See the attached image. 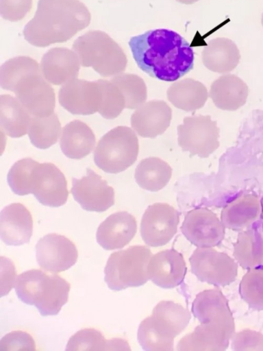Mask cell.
<instances>
[{"label":"cell","instance_id":"52a82bcc","mask_svg":"<svg viewBox=\"0 0 263 351\" xmlns=\"http://www.w3.org/2000/svg\"><path fill=\"white\" fill-rule=\"evenodd\" d=\"M138 152L139 143L134 130L127 126H116L97 143L94 160L104 172L116 174L133 165Z\"/></svg>","mask_w":263,"mask_h":351},{"label":"cell","instance_id":"7c38bea8","mask_svg":"<svg viewBox=\"0 0 263 351\" xmlns=\"http://www.w3.org/2000/svg\"><path fill=\"white\" fill-rule=\"evenodd\" d=\"M31 191L40 204L49 207H60L68 197L64 173L51 162L36 164L32 173Z\"/></svg>","mask_w":263,"mask_h":351},{"label":"cell","instance_id":"8992f818","mask_svg":"<svg viewBox=\"0 0 263 351\" xmlns=\"http://www.w3.org/2000/svg\"><path fill=\"white\" fill-rule=\"evenodd\" d=\"M152 256L145 245H132L113 252L104 269L105 282L114 291L145 285L149 280L148 265Z\"/></svg>","mask_w":263,"mask_h":351},{"label":"cell","instance_id":"5b68a950","mask_svg":"<svg viewBox=\"0 0 263 351\" xmlns=\"http://www.w3.org/2000/svg\"><path fill=\"white\" fill-rule=\"evenodd\" d=\"M73 49L82 66L92 67L102 77L118 75L127 67V58L122 48L100 30H90L79 36Z\"/></svg>","mask_w":263,"mask_h":351},{"label":"cell","instance_id":"7bdbcfd3","mask_svg":"<svg viewBox=\"0 0 263 351\" xmlns=\"http://www.w3.org/2000/svg\"><path fill=\"white\" fill-rule=\"evenodd\" d=\"M261 23H262V25L263 26V13H262V15Z\"/></svg>","mask_w":263,"mask_h":351},{"label":"cell","instance_id":"e575fe53","mask_svg":"<svg viewBox=\"0 0 263 351\" xmlns=\"http://www.w3.org/2000/svg\"><path fill=\"white\" fill-rule=\"evenodd\" d=\"M242 298L252 308L263 310V268L248 269L239 285Z\"/></svg>","mask_w":263,"mask_h":351},{"label":"cell","instance_id":"f1b7e54d","mask_svg":"<svg viewBox=\"0 0 263 351\" xmlns=\"http://www.w3.org/2000/svg\"><path fill=\"white\" fill-rule=\"evenodd\" d=\"M32 114L19 100L10 95L0 97V127L5 134L20 138L28 133Z\"/></svg>","mask_w":263,"mask_h":351},{"label":"cell","instance_id":"83f0119b","mask_svg":"<svg viewBox=\"0 0 263 351\" xmlns=\"http://www.w3.org/2000/svg\"><path fill=\"white\" fill-rule=\"evenodd\" d=\"M166 97L177 108L184 111H195L205 105L208 98V92L201 82L185 78L172 84L167 89Z\"/></svg>","mask_w":263,"mask_h":351},{"label":"cell","instance_id":"8fae6325","mask_svg":"<svg viewBox=\"0 0 263 351\" xmlns=\"http://www.w3.org/2000/svg\"><path fill=\"white\" fill-rule=\"evenodd\" d=\"M178 211L167 203L149 205L142 217L140 234L145 243L151 247L166 245L177 232Z\"/></svg>","mask_w":263,"mask_h":351},{"label":"cell","instance_id":"f35d334b","mask_svg":"<svg viewBox=\"0 0 263 351\" xmlns=\"http://www.w3.org/2000/svg\"><path fill=\"white\" fill-rule=\"evenodd\" d=\"M234 350L263 351V334L251 329H244L232 337Z\"/></svg>","mask_w":263,"mask_h":351},{"label":"cell","instance_id":"b9f144b4","mask_svg":"<svg viewBox=\"0 0 263 351\" xmlns=\"http://www.w3.org/2000/svg\"><path fill=\"white\" fill-rule=\"evenodd\" d=\"M176 1L177 2L183 3V4L190 5V4L197 2L199 0H176Z\"/></svg>","mask_w":263,"mask_h":351},{"label":"cell","instance_id":"9c48e42d","mask_svg":"<svg viewBox=\"0 0 263 351\" xmlns=\"http://www.w3.org/2000/svg\"><path fill=\"white\" fill-rule=\"evenodd\" d=\"M177 129L179 146L191 156L208 158L220 145L217 123L209 115L184 117Z\"/></svg>","mask_w":263,"mask_h":351},{"label":"cell","instance_id":"74e56055","mask_svg":"<svg viewBox=\"0 0 263 351\" xmlns=\"http://www.w3.org/2000/svg\"><path fill=\"white\" fill-rule=\"evenodd\" d=\"M36 350L34 338L27 332L14 330L3 337L0 341V351Z\"/></svg>","mask_w":263,"mask_h":351},{"label":"cell","instance_id":"d590c367","mask_svg":"<svg viewBox=\"0 0 263 351\" xmlns=\"http://www.w3.org/2000/svg\"><path fill=\"white\" fill-rule=\"evenodd\" d=\"M37 162L30 158H25L16 162L9 170L7 180L11 190L18 195L32 193L31 178Z\"/></svg>","mask_w":263,"mask_h":351},{"label":"cell","instance_id":"e0dca14e","mask_svg":"<svg viewBox=\"0 0 263 351\" xmlns=\"http://www.w3.org/2000/svg\"><path fill=\"white\" fill-rule=\"evenodd\" d=\"M234 329L212 322H200L192 332L177 343L179 351H223L234 335Z\"/></svg>","mask_w":263,"mask_h":351},{"label":"cell","instance_id":"4fadbf2b","mask_svg":"<svg viewBox=\"0 0 263 351\" xmlns=\"http://www.w3.org/2000/svg\"><path fill=\"white\" fill-rule=\"evenodd\" d=\"M225 226L217 215L206 208H197L185 216L181 230L197 247H212L224 239Z\"/></svg>","mask_w":263,"mask_h":351},{"label":"cell","instance_id":"6da1fadb","mask_svg":"<svg viewBox=\"0 0 263 351\" xmlns=\"http://www.w3.org/2000/svg\"><path fill=\"white\" fill-rule=\"evenodd\" d=\"M129 46L138 66L162 81H175L194 66V52L189 43L171 29H151L132 36Z\"/></svg>","mask_w":263,"mask_h":351},{"label":"cell","instance_id":"9a60e30c","mask_svg":"<svg viewBox=\"0 0 263 351\" xmlns=\"http://www.w3.org/2000/svg\"><path fill=\"white\" fill-rule=\"evenodd\" d=\"M74 199L87 211L101 213L114 204V191L106 180L90 169L86 176L73 179Z\"/></svg>","mask_w":263,"mask_h":351},{"label":"cell","instance_id":"f546056e","mask_svg":"<svg viewBox=\"0 0 263 351\" xmlns=\"http://www.w3.org/2000/svg\"><path fill=\"white\" fill-rule=\"evenodd\" d=\"M233 255L245 269L263 265V232L255 228L240 232L234 245Z\"/></svg>","mask_w":263,"mask_h":351},{"label":"cell","instance_id":"ab89813d","mask_svg":"<svg viewBox=\"0 0 263 351\" xmlns=\"http://www.w3.org/2000/svg\"><path fill=\"white\" fill-rule=\"evenodd\" d=\"M32 5V0H1V15L5 20L18 21L25 17Z\"/></svg>","mask_w":263,"mask_h":351},{"label":"cell","instance_id":"1f68e13d","mask_svg":"<svg viewBox=\"0 0 263 351\" xmlns=\"http://www.w3.org/2000/svg\"><path fill=\"white\" fill-rule=\"evenodd\" d=\"M130 350L127 341L122 338L106 339L95 328H84L70 337L66 350Z\"/></svg>","mask_w":263,"mask_h":351},{"label":"cell","instance_id":"d4e9b609","mask_svg":"<svg viewBox=\"0 0 263 351\" xmlns=\"http://www.w3.org/2000/svg\"><path fill=\"white\" fill-rule=\"evenodd\" d=\"M261 213L262 204L259 197L253 194H243L224 206L221 220L229 229L242 230L255 222Z\"/></svg>","mask_w":263,"mask_h":351},{"label":"cell","instance_id":"cb8c5ba5","mask_svg":"<svg viewBox=\"0 0 263 351\" xmlns=\"http://www.w3.org/2000/svg\"><path fill=\"white\" fill-rule=\"evenodd\" d=\"M249 95L247 84L239 77L225 74L211 84L209 95L214 105L223 110L234 111L244 106Z\"/></svg>","mask_w":263,"mask_h":351},{"label":"cell","instance_id":"44dd1931","mask_svg":"<svg viewBox=\"0 0 263 351\" xmlns=\"http://www.w3.org/2000/svg\"><path fill=\"white\" fill-rule=\"evenodd\" d=\"M137 231L136 218L127 211H118L108 216L99 226L96 239L106 250L119 249L127 245Z\"/></svg>","mask_w":263,"mask_h":351},{"label":"cell","instance_id":"8d00e7d4","mask_svg":"<svg viewBox=\"0 0 263 351\" xmlns=\"http://www.w3.org/2000/svg\"><path fill=\"white\" fill-rule=\"evenodd\" d=\"M101 90L102 99L98 112L106 119L116 118L125 108V100L117 86L111 81L97 80Z\"/></svg>","mask_w":263,"mask_h":351},{"label":"cell","instance_id":"60d3db41","mask_svg":"<svg viewBox=\"0 0 263 351\" xmlns=\"http://www.w3.org/2000/svg\"><path fill=\"white\" fill-rule=\"evenodd\" d=\"M5 263L1 258V262L3 263L5 269H4L2 266L1 267V272L5 273L1 274V297L7 295L10 291L12 289L13 287H14L15 283V276H16V271L14 265L12 261L7 258H4Z\"/></svg>","mask_w":263,"mask_h":351},{"label":"cell","instance_id":"2e32d148","mask_svg":"<svg viewBox=\"0 0 263 351\" xmlns=\"http://www.w3.org/2000/svg\"><path fill=\"white\" fill-rule=\"evenodd\" d=\"M102 99L97 80L91 82L74 79L58 91L60 104L73 114L90 115L99 111Z\"/></svg>","mask_w":263,"mask_h":351},{"label":"cell","instance_id":"277c9868","mask_svg":"<svg viewBox=\"0 0 263 351\" xmlns=\"http://www.w3.org/2000/svg\"><path fill=\"white\" fill-rule=\"evenodd\" d=\"M15 292L24 303L34 305L42 316L57 315L68 302L71 285L55 273L30 269L21 274Z\"/></svg>","mask_w":263,"mask_h":351},{"label":"cell","instance_id":"5bb4252c","mask_svg":"<svg viewBox=\"0 0 263 351\" xmlns=\"http://www.w3.org/2000/svg\"><path fill=\"white\" fill-rule=\"evenodd\" d=\"M36 258L45 271L60 273L75 264L78 251L74 243L65 236L49 233L38 241Z\"/></svg>","mask_w":263,"mask_h":351},{"label":"cell","instance_id":"d6a6232c","mask_svg":"<svg viewBox=\"0 0 263 351\" xmlns=\"http://www.w3.org/2000/svg\"><path fill=\"white\" fill-rule=\"evenodd\" d=\"M61 124L55 113L47 117H32L28 135L32 144L38 149H47L57 143Z\"/></svg>","mask_w":263,"mask_h":351},{"label":"cell","instance_id":"ba28073f","mask_svg":"<svg viewBox=\"0 0 263 351\" xmlns=\"http://www.w3.org/2000/svg\"><path fill=\"white\" fill-rule=\"evenodd\" d=\"M12 92L33 116L47 117L55 106V95L35 61L16 81Z\"/></svg>","mask_w":263,"mask_h":351},{"label":"cell","instance_id":"7402d4cb","mask_svg":"<svg viewBox=\"0 0 263 351\" xmlns=\"http://www.w3.org/2000/svg\"><path fill=\"white\" fill-rule=\"evenodd\" d=\"M80 62L75 51L66 47H54L42 57L40 69L51 84L62 85L77 78Z\"/></svg>","mask_w":263,"mask_h":351},{"label":"cell","instance_id":"836d02e7","mask_svg":"<svg viewBox=\"0 0 263 351\" xmlns=\"http://www.w3.org/2000/svg\"><path fill=\"white\" fill-rule=\"evenodd\" d=\"M111 82L118 87L125 100V108L136 109L146 101L147 88L145 81L138 75L132 73L119 74Z\"/></svg>","mask_w":263,"mask_h":351},{"label":"cell","instance_id":"7a4b0ae2","mask_svg":"<svg viewBox=\"0 0 263 351\" xmlns=\"http://www.w3.org/2000/svg\"><path fill=\"white\" fill-rule=\"evenodd\" d=\"M90 21L88 9L79 0H39L34 16L23 33L32 45L46 47L70 40Z\"/></svg>","mask_w":263,"mask_h":351},{"label":"cell","instance_id":"3957f363","mask_svg":"<svg viewBox=\"0 0 263 351\" xmlns=\"http://www.w3.org/2000/svg\"><path fill=\"white\" fill-rule=\"evenodd\" d=\"M190 317V313L182 305L160 301L138 326L137 338L140 346L147 351L173 350L175 338L188 326Z\"/></svg>","mask_w":263,"mask_h":351},{"label":"cell","instance_id":"ffe728a7","mask_svg":"<svg viewBox=\"0 0 263 351\" xmlns=\"http://www.w3.org/2000/svg\"><path fill=\"white\" fill-rule=\"evenodd\" d=\"M33 232V219L29 210L21 203L4 207L0 214V236L8 245L29 243Z\"/></svg>","mask_w":263,"mask_h":351},{"label":"cell","instance_id":"603a6c76","mask_svg":"<svg viewBox=\"0 0 263 351\" xmlns=\"http://www.w3.org/2000/svg\"><path fill=\"white\" fill-rule=\"evenodd\" d=\"M192 313L199 322H216L235 329L228 301L218 289H206L199 293L192 302Z\"/></svg>","mask_w":263,"mask_h":351},{"label":"cell","instance_id":"4316f807","mask_svg":"<svg viewBox=\"0 0 263 351\" xmlns=\"http://www.w3.org/2000/svg\"><path fill=\"white\" fill-rule=\"evenodd\" d=\"M240 59V51L236 43L227 38H216L210 40L202 51L201 60L209 70L218 73L233 71Z\"/></svg>","mask_w":263,"mask_h":351},{"label":"cell","instance_id":"30bf717a","mask_svg":"<svg viewBox=\"0 0 263 351\" xmlns=\"http://www.w3.org/2000/svg\"><path fill=\"white\" fill-rule=\"evenodd\" d=\"M192 273L201 281L225 287L238 275V263L212 247H197L189 258Z\"/></svg>","mask_w":263,"mask_h":351},{"label":"cell","instance_id":"4dcf8cb0","mask_svg":"<svg viewBox=\"0 0 263 351\" xmlns=\"http://www.w3.org/2000/svg\"><path fill=\"white\" fill-rule=\"evenodd\" d=\"M171 176V166L157 157L142 159L136 167L134 174L138 185L151 192L162 189L168 183Z\"/></svg>","mask_w":263,"mask_h":351},{"label":"cell","instance_id":"484cf974","mask_svg":"<svg viewBox=\"0 0 263 351\" xmlns=\"http://www.w3.org/2000/svg\"><path fill=\"white\" fill-rule=\"evenodd\" d=\"M95 142L91 128L80 120H73L62 128L60 146L66 157L82 159L91 153Z\"/></svg>","mask_w":263,"mask_h":351},{"label":"cell","instance_id":"d6986e66","mask_svg":"<svg viewBox=\"0 0 263 351\" xmlns=\"http://www.w3.org/2000/svg\"><path fill=\"white\" fill-rule=\"evenodd\" d=\"M186 270L183 255L174 249L162 250L152 255L148 265L149 280L165 289L179 285Z\"/></svg>","mask_w":263,"mask_h":351},{"label":"cell","instance_id":"ac0fdd59","mask_svg":"<svg viewBox=\"0 0 263 351\" xmlns=\"http://www.w3.org/2000/svg\"><path fill=\"white\" fill-rule=\"evenodd\" d=\"M172 109L163 100L145 102L131 116L132 128L140 136L153 138L162 134L170 126Z\"/></svg>","mask_w":263,"mask_h":351}]
</instances>
